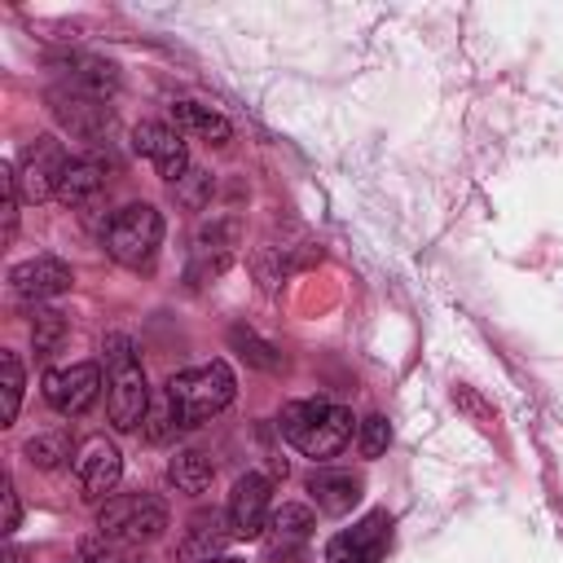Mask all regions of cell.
Segmentation results:
<instances>
[{
	"label": "cell",
	"instance_id": "cell-13",
	"mask_svg": "<svg viewBox=\"0 0 563 563\" xmlns=\"http://www.w3.org/2000/svg\"><path fill=\"white\" fill-rule=\"evenodd\" d=\"M268 497H273V484H268V475H242L238 484H233V493H229V532L233 537H242V541H251V537H264V528H268Z\"/></svg>",
	"mask_w": 563,
	"mask_h": 563
},
{
	"label": "cell",
	"instance_id": "cell-22",
	"mask_svg": "<svg viewBox=\"0 0 563 563\" xmlns=\"http://www.w3.org/2000/svg\"><path fill=\"white\" fill-rule=\"evenodd\" d=\"M22 453H26L31 466L53 471V466H62V462L70 457V431H62V427H53V431H35V435L26 440Z\"/></svg>",
	"mask_w": 563,
	"mask_h": 563
},
{
	"label": "cell",
	"instance_id": "cell-32",
	"mask_svg": "<svg viewBox=\"0 0 563 563\" xmlns=\"http://www.w3.org/2000/svg\"><path fill=\"white\" fill-rule=\"evenodd\" d=\"M4 563H26V550H18V545H9V550H4Z\"/></svg>",
	"mask_w": 563,
	"mask_h": 563
},
{
	"label": "cell",
	"instance_id": "cell-30",
	"mask_svg": "<svg viewBox=\"0 0 563 563\" xmlns=\"http://www.w3.org/2000/svg\"><path fill=\"white\" fill-rule=\"evenodd\" d=\"M141 431H145V440L150 444H163L172 431H176V413H172V405H167V396H158V400H150V413H145V422H141Z\"/></svg>",
	"mask_w": 563,
	"mask_h": 563
},
{
	"label": "cell",
	"instance_id": "cell-18",
	"mask_svg": "<svg viewBox=\"0 0 563 563\" xmlns=\"http://www.w3.org/2000/svg\"><path fill=\"white\" fill-rule=\"evenodd\" d=\"M106 189V167L101 158H70L66 172H62V185H57V198L66 207H92Z\"/></svg>",
	"mask_w": 563,
	"mask_h": 563
},
{
	"label": "cell",
	"instance_id": "cell-7",
	"mask_svg": "<svg viewBox=\"0 0 563 563\" xmlns=\"http://www.w3.org/2000/svg\"><path fill=\"white\" fill-rule=\"evenodd\" d=\"M70 154L62 150L57 136H35L26 150H22V163H18V189L26 202H44L57 194L62 185V172H66Z\"/></svg>",
	"mask_w": 563,
	"mask_h": 563
},
{
	"label": "cell",
	"instance_id": "cell-15",
	"mask_svg": "<svg viewBox=\"0 0 563 563\" xmlns=\"http://www.w3.org/2000/svg\"><path fill=\"white\" fill-rule=\"evenodd\" d=\"M238 238H242L238 220H216V224H207V229L198 233V242H194V273H189V277L198 282V277H216V273H224L229 260H233Z\"/></svg>",
	"mask_w": 563,
	"mask_h": 563
},
{
	"label": "cell",
	"instance_id": "cell-20",
	"mask_svg": "<svg viewBox=\"0 0 563 563\" xmlns=\"http://www.w3.org/2000/svg\"><path fill=\"white\" fill-rule=\"evenodd\" d=\"M229 537H233V532H229L216 515H194L189 528H185V537H180V559H185V563H207V559L220 554V545H224Z\"/></svg>",
	"mask_w": 563,
	"mask_h": 563
},
{
	"label": "cell",
	"instance_id": "cell-33",
	"mask_svg": "<svg viewBox=\"0 0 563 563\" xmlns=\"http://www.w3.org/2000/svg\"><path fill=\"white\" fill-rule=\"evenodd\" d=\"M207 563H246V559H233V554H216V559H207Z\"/></svg>",
	"mask_w": 563,
	"mask_h": 563
},
{
	"label": "cell",
	"instance_id": "cell-1",
	"mask_svg": "<svg viewBox=\"0 0 563 563\" xmlns=\"http://www.w3.org/2000/svg\"><path fill=\"white\" fill-rule=\"evenodd\" d=\"M282 435L312 462H325V457H339L352 440V409L334 405V400H290L277 418Z\"/></svg>",
	"mask_w": 563,
	"mask_h": 563
},
{
	"label": "cell",
	"instance_id": "cell-14",
	"mask_svg": "<svg viewBox=\"0 0 563 563\" xmlns=\"http://www.w3.org/2000/svg\"><path fill=\"white\" fill-rule=\"evenodd\" d=\"M312 528H317V519H312L308 506H299V501H282V510H273V515H268V528H264V537H268V554H273V559H290L295 550L308 545Z\"/></svg>",
	"mask_w": 563,
	"mask_h": 563
},
{
	"label": "cell",
	"instance_id": "cell-8",
	"mask_svg": "<svg viewBox=\"0 0 563 563\" xmlns=\"http://www.w3.org/2000/svg\"><path fill=\"white\" fill-rule=\"evenodd\" d=\"M387 545H391V515L387 510H369L361 523H352L347 532L330 537L325 563H383Z\"/></svg>",
	"mask_w": 563,
	"mask_h": 563
},
{
	"label": "cell",
	"instance_id": "cell-10",
	"mask_svg": "<svg viewBox=\"0 0 563 563\" xmlns=\"http://www.w3.org/2000/svg\"><path fill=\"white\" fill-rule=\"evenodd\" d=\"M75 282L70 264L57 260V255H35V260H22L9 268V290L13 299L22 303H40V299H53V295H66Z\"/></svg>",
	"mask_w": 563,
	"mask_h": 563
},
{
	"label": "cell",
	"instance_id": "cell-23",
	"mask_svg": "<svg viewBox=\"0 0 563 563\" xmlns=\"http://www.w3.org/2000/svg\"><path fill=\"white\" fill-rule=\"evenodd\" d=\"M229 343L251 361V365H260V369H268V374H277L286 361H282V352L273 347V343H264V339H255L251 330H242V325H233L229 330Z\"/></svg>",
	"mask_w": 563,
	"mask_h": 563
},
{
	"label": "cell",
	"instance_id": "cell-2",
	"mask_svg": "<svg viewBox=\"0 0 563 563\" xmlns=\"http://www.w3.org/2000/svg\"><path fill=\"white\" fill-rule=\"evenodd\" d=\"M233 391H238V378H233L229 361H207V365L180 369L163 387V396H167V405L176 413V427H202V422H211L220 409L233 405Z\"/></svg>",
	"mask_w": 563,
	"mask_h": 563
},
{
	"label": "cell",
	"instance_id": "cell-27",
	"mask_svg": "<svg viewBox=\"0 0 563 563\" xmlns=\"http://www.w3.org/2000/svg\"><path fill=\"white\" fill-rule=\"evenodd\" d=\"M356 444H361V457H383L387 444H391V427L383 413H369L356 422Z\"/></svg>",
	"mask_w": 563,
	"mask_h": 563
},
{
	"label": "cell",
	"instance_id": "cell-6",
	"mask_svg": "<svg viewBox=\"0 0 563 563\" xmlns=\"http://www.w3.org/2000/svg\"><path fill=\"white\" fill-rule=\"evenodd\" d=\"M101 396V365L97 361H75L62 369L44 374V400L62 413V418H79L97 405Z\"/></svg>",
	"mask_w": 563,
	"mask_h": 563
},
{
	"label": "cell",
	"instance_id": "cell-12",
	"mask_svg": "<svg viewBox=\"0 0 563 563\" xmlns=\"http://www.w3.org/2000/svg\"><path fill=\"white\" fill-rule=\"evenodd\" d=\"M119 475H123V457H119V449L110 440L97 435V440H88L79 449V457H75V484H79V497L84 501H106L114 493Z\"/></svg>",
	"mask_w": 563,
	"mask_h": 563
},
{
	"label": "cell",
	"instance_id": "cell-24",
	"mask_svg": "<svg viewBox=\"0 0 563 563\" xmlns=\"http://www.w3.org/2000/svg\"><path fill=\"white\" fill-rule=\"evenodd\" d=\"M0 374H4V427L18 422V409H22V387H26V374H22V361L18 352H0Z\"/></svg>",
	"mask_w": 563,
	"mask_h": 563
},
{
	"label": "cell",
	"instance_id": "cell-25",
	"mask_svg": "<svg viewBox=\"0 0 563 563\" xmlns=\"http://www.w3.org/2000/svg\"><path fill=\"white\" fill-rule=\"evenodd\" d=\"M62 339H66V317L53 312V308H35V317H31V343H35V352L48 356V352H57Z\"/></svg>",
	"mask_w": 563,
	"mask_h": 563
},
{
	"label": "cell",
	"instance_id": "cell-17",
	"mask_svg": "<svg viewBox=\"0 0 563 563\" xmlns=\"http://www.w3.org/2000/svg\"><path fill=\"white\" fill-rule=\"evenodd\" d=\"M66 84L97 97V101H110L119 92V70L114 62H101V57H88V53H70L66 57Z\"/></svg>",
	"mask_w": 563,
	"mask_h": 563
},
{
	"label": "cell",
	"instance_id": "cell-29",
	"mask_svg": "<svg viewBox=\"0 0 563 563\" xmlns=\"http://www.w3.org/2000/svg\"><path fill=\"white\" fill-rule=\"evenodd\" d=\"M0 189H4V242H13V233H18V202H22L18 167L13 163H0Z\"/></svg>",
	"mask_w": 563,
	"mask_h": 563
},
{
	"label": "cell",
	"instance_id": "cell-4",
	"mask_svg": "<svg viewBox=\"0 0 563 563\" xmlns=\"http://www.w3.org/2000/svg\"><path fill=\"white\" fill-rule=\"evenodd\" d=\"M163 528H167V506L154 493H119V497H106V506L97 510V532L119 545L158 541Z\"/></svg>",
	"mask_w": 563,
	"mask_h": 563
},
{
	"label": "cell",
	"instance_id": "cell-28",
	"mask_svg": "<svg viewBox=\"0 0 563 563\" xmlns=\"http://www.w3.org/2000/svg\"><path fill=\"white\" fill-rule=\"evenodd\" d=\"M79 559H84V563H141L128 545H119V541H110V537H84V541H79Z\"/></svg>",
	"mask_w": 563,
	"mask_h": 563
},
{
	"label": "cell",
	"instance_id": "cell-11",
	"mask_svg": "<svg viewBox=\"0 0 563 563\" xmlns=\"http://www.w3.org/2000/svg\"><path fill=\"white\" fill-rule=\"evenodd\" d=\"M48 110L79 141H97L110 128V106L97 101V97H88V92H79V88H70V84H62V88L48 92Z\"/></svg>",
	"mask_w": 563,
	"mask_h": 563
},
{
	"label": "cell",
	"instance_id": "cell-3",
	"mask_svg": "<svg viewBox=\"0 0 563 563\" xmlns=\"http://www.w3.org/2000/svg\"><path fill=\"white\" fill-rule=\"evenodd\" d=\"M106 369H110V391H106V413L114 431H136L150 413V387H145V369L141 356L132 347L128 334H110L106 339Z\"/></svg>",
	"mask_w": 563,
	"mask_h": 563
},
{
	"label": "cell",
	"instance_id": "cell-16",
	"mask_svg": "<svg viewBox=\"0 0 563 563\" xmlns=\"http://www.w3.org/2000/svg\"><path fill=\"white\" fill-rule=\"evenodd\" d=\"M361 488H365L361 475L339 471V466H325V471L308 475V493H312L317 510H325V515H347L361 501Z\"/></svg>",
	"mask_w": 563,
	"mask_h": 563
},
{
	"label": "cell",
	"instance_id": "cell-9",
	"mask_svg": "<svg viewBox=\"0 0 563 563\" xmlns=\"http://www.w3.org/2000/svg\"><path fill=\"white\" fill-rule=\"evenodd\" d=\"M132 150H136L141 158H150V163H154V172H158L167 185H176V180L189 172L185 136H180L172 123H158V119L136 123V128H132Z\"/></svg>",
	"mask_w": 563,
	"mask_h": 563
},
{
	"label": "cell",
	"instance_id": "cell-21",
	"mask_svg": "<svg viewBox=\"0 0 563 563\" xmlns=\"http://www.w3.org/2000/svg\"><path fill=\"white\" fill-rule=\"evenodd\" d=\"M167 479H172L180 493L198 497V493H207V488H211L216 466H211V457H207L202 449H180V453L167 462Z\"/></svg>",
	"mask_w": 563,
	"mask_h": 563
},
{
	"label": "cell",
	"instance_id": "cell-19",
	"mask_svg": "<svg viewBox=\"0 0 563 563\" xmlns=\"http://www.w3.org/2000/svg\"><path fill=\"white\" fill-rule=\"evenodd\" d=\"M172 123H176V132L185 136H198V141H207V145H224L229 136H233V123L220 114V110H211V106H198V101H176L172 106Z\"/></svg>",
	"mask_w": 563,
	"mask_h": 563
},
{
	"label": "cell",
	"instance_id": "cell-26",
	"mask_svg": "<svg viewBox=\"0 0 563 563\" xmlns=\"http://www.w3.org/2000/svg\"><path fill=\"white\" fill-rule=\"evenodd\" d=\"M172 189H176V202H180V207H189V211H202V207L211 202V172H198V167H189V172H185V176H180Z\"/></svg>",
	"mask_w": 563,
	"mask_h": 563
},
{
	"label": "cell",
	"instance_id": "cell-31",
	"mask_svg": "<svg viewBox=\"0 0 563 563\" xmlns=\"http://www.w3.org/2000/svg\"><path fill=\"white\" fill-rule=\"evenodd\" d=\"M0 497H4V523H0V528H4V532H13V528L22 523V501H18L13 479H4V493H0Z\"/></svg>",
	"mask_w": 563,
	"mask_h": 563
},
{
	"label": "cell",
	"instance_id": "cell-5",
	"mask_svg": "<svg viewBox=\"0 0 563 563\" xmlns=\"http://www.w3.org/2000/svg\"><path fill=\"white\" fill-rule=\"evenodd\" d=\"M163 246V216L150 202H132L119 207L106 224V251L123 264V268H150L154 255Z\"/></svg>",
	"mask_w": 563,
	"mask_h": 563
}]
</instances>
